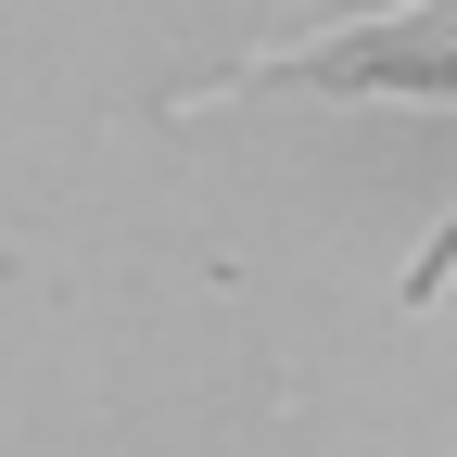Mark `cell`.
I'll list each match as a JSON object with an SVG mask.
<instances>
[{"instance_id":"cell-1","label":"cell","mask_w":457,"mask_h":457,"mask_svg":"<svg viewBox=\"0 0 457 457\" xmlns=\"http://www.w3.org/2000/svg\"><path fill=\"white\" fill-rule=\"evenodd\" d=\"M254 77H305L343 102H457V0H343V13L228 64V89Z\"/></svg>"}]
</instances>
